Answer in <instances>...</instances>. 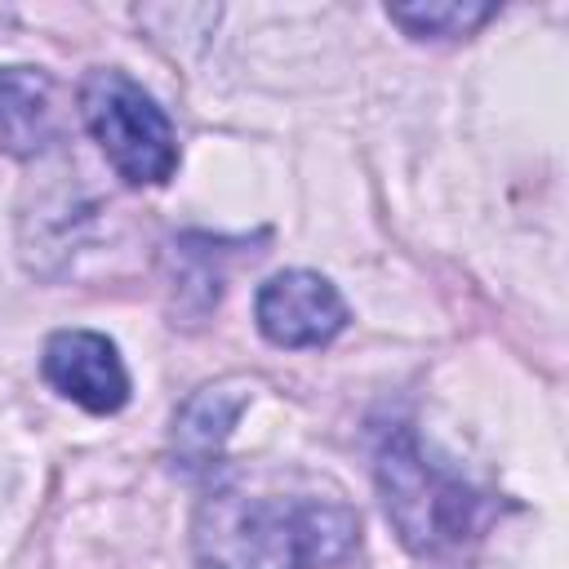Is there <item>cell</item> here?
<instances>
[{"label": "cell", "instance_id": "cell-1", "mask_svg": "<svg viewBox=\"0 0 569 569\" xmlns=\"http://www.w3.org/2000/svg\"><path fill=\"white\" fill-rule=\"evenodd\" d=\"M373 471L387 520L396 525L400 542L427 565L462 569L471 560V547L498 516V502L458 480L453 471L436 467L409 427L382 436Z\"/></svg>", "mask_w": 569, "mask_h": 569}, {"label": "cell", "instance_id": "cell-2", "mask_svg": "<svg viewBox=\"0 0 569 569\" xmlns=\"http://www.w3.org/2000/svg\"><path fill=\"white\" fill-rule=\"evenodd\" d=\"M360 516L338 498H213L200 547L213 569H325L356 551Z\"/></svg>", "mask_w": 569, "mask_h": 569}, {"label": "cell", "instance_id": "cell-3", "mask_svg": "<svg viewBox=\"0 0 569 569\" xmlns=\"http://www.w3.org/2000/svg\"><path fill=\"white\" fill-rule=\"evenodd\" d=\"M80 116L111 160V169L133 187H160L178 169V138L156 98L120 67H93L80 80Z\"/></svg>", "mask_w": 569, "mask_h": 569}, {"label": "cell", "instance_id": "cell-4", "mask_svg": "<svg viewBox=\"0 0 569 569\" xmlns=\"http://www.w3.org/2000/svg\"><path fill=\"white\" fill-rule=\"evenodd\" d=\"M253 320L276 347H325L347 325L342 293L320 271H280L253 298Z\"/></svg>", "mask_w": 569, "mask_h": 569}, {"label": "cell", "instance_id": "cell-5", "mask_svg": "<svg viewBox=\"0 0 569 569\" xmlns=\"http://www.w3.org/2000/svg\"><path fill=\"white\" fill-rule=\"evenodd\" d=\"M44 382L89 413H116L129 400V369L107 333L58 329L44 342Z\"/></svg>", "mask_w": 569, "mask_h": 569}, {"label": "cell", "instance_id": "cell-6", "mask_svg": "<svg viewBox=\"0 0 569 569\" xmlns=\"http://www.w3.org/2000/svg\"><path fill=\"white\" fill-rule=\"evenodd\" d=\"M249 405V387L244 382H209L200 391H191L178 413H173V431H169V445H173V458L187 467V471H200L209 462H218L236 418L244 413Z\"/></svg>", "mask_w": 569, "mask_h": 569}, {"label": "cell", "instance_id": "cell-7", "mask_svg": "<svg viewBox=\"0 0 569 569\" xmlns=\"http://www.w3.org/2000/svg\"><path fill=\"white\" fill-rule=\"evenodd\" d=\"M0 138L31 156L53 142V84L36 67H0Z\"/></svg>", "mask_w": 569, "mask_h": 569}, {"label": "cell", "instance_id": "cell-8", "mask_svg": "<svg viewBox=\"0 0 569 569\" xmlns=\"http://www.w3.org/2000/svg\"><path fill=\"white\" fill-rule=\"evenodd\" d=\"M493 4H462V0H427V4H391L387 18L405 27L413 40H453L471 36L480 22H489Z\"/></svg>", "mask_w": 569, "mask_h": 569}]
</instances>
